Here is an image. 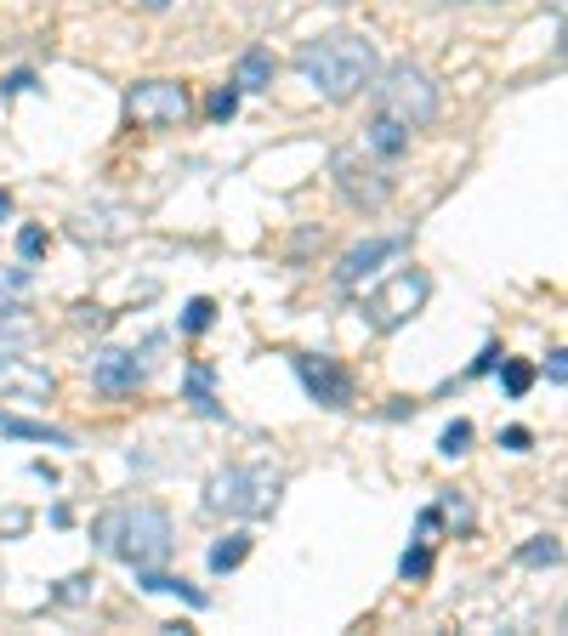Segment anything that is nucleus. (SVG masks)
<instances>
[{
    "instance_id": "1",
    "label": "nucleus",
    "mask_w": 568,
    "mask_h": 636,
    "mask_svg": "<svg viewBox=\"0 0 568 636\" xmlns=\"http://www.w3.org/2000/svg\"><path fill=\"white\" fill-rule=\"evenodd\" d=\"M91 540H97V551L120 557L131 574H137V568H165V563H171V551H177L171 512L154 506V500H125V506H108V512L91 523Z\"/></svg>"
},
{
    "instance_id": "2",
    "label": "nucleus",
    "mask_w": 568,
    "mask_h": 636,
    "mask_svg": "<svg viewBox=\"0 0 568 636\" xmlns=\"http://www.w3.org/2000/svg\"><path fill=\"white\" fill-rule=\"evenodd\" d=\"M375 69H381V57H375V46L364 35H324L296 52V74L319 91L324 103H353L358 91H370Z\"/></svg>"
},
{
    "instance_id": "3",
    "label": "nucleus",
    "mask_w": 568,
    "mask_h": 636,
    "mask_svg": "<svg viewBox=\"0 0 568 636\" xmlns=\"http://www.w3.org/2000/svg\"><path fill=\"white\" fill-rule=\"evenodd\" d=\"M284 472L273 460H250V466H222L205 477V512L211 517H233V523H256L279 506Z\"/></svg>"
},
{
    "instance_id": "4",
    "label": "nucleus",
    "mask_w": 568,
    "mask_h": 636,
    "mask_svg": "<svg viewBox=\"0 0 568 636\" xmlns=\"http://www.w3.org/2000/svg\"><path fill=\"white\" fill-rule=\"evenodd\" d=\"M370 91H375V108L392 114V120H404L409 131H421V125L438 120V86H432V74L415 69V63H387V69H375Z\"/></svg>"
},
{
    "instance_id": "5",
    "label": "nucleus",
    "mask_w": 568,
    "mask_h": 636,
    "mask_svg": "<svg viewBox=\"0 0 568 636\" xmlns=\"http://www.w3.org/2000/svg\"><path fill=\"white\" fill-rule=\"evenodd\" d=\"M432 296V279H426L421 267H398L387 284H375L370 301H364V313H370V330L375 336H392V330H404L409 318L426 307Z\"/></svg>"
},
{
    "instance_id": "6",
    "label": "nucleus",
    "mask_w": 568,
    "mask_h": 636,
    "mask_svg": "<svg viewBox=\"0 0 568 636\" xmlns=\"http://www.w3.org/2000/svg\"><path fill=\"white\" fill-rule=\"evenodd\" d=\"M330 177H336V194L353 211H381L392 199V177L381 171V159H370L364 148H336L330 154Z\"/></svg>"
},
{
    "instance_id": "7",
    "label": "nucleus",
    "mask_w": 568,
    "mask_h": 636,
    "mask_svg": "<svg viewBox=\"0 0 568 636\" xmlns=\"http://www.w3.org/2000/svg\"><path fill=\"white\" fill-rule=\"evenodd\" d=\"M125 114L142 131H177L194 114V97H188L182 80H137V86L125 91Z\"/></svg>"
},
{
    "instance_id": "8",
    "label": "nucleus",
    "mask_w": 568,
    "mask_h": 636,
    "mask_svg": "<svg viewBox=\"0 0 568 636\" xmlns=\"http://www.w3.org/2000/svg\"><path fill=\"white\" fill-rule=\"evenodd\" d=\"M290 364H296V381H302V392L313 398V404H324V409H347V404H353V370H347L341 358H330V353H296Z\"/></svg>"
},
{
    "instance_id": "9",
    "label": "nucleus",
    "mask_w": 568,
    "mask_h": 636,
    "mask_svg": "<svg viewBox=\"0 0 568 636\" xmlns=\"http://www.w3.org/2000/svg\"><path fill=\"white\" fill-rule=\"evenodd\" d=\"M57 392V375L35 358L18 353H0V398H18V404H46Z\"/></svg>"
},
{
    "instance_id": "10",
    "label": "nucleus",
    "mask_w": 568,
    "mask_h": 636,
    "mask_svg": "<svg viewBox=\"0 0 568 636\" xmlns=\"http://www.w3.org/2000/svg\"><path fill=\"white\" fill-rule=\"evenodd\" d=\"M74 239H86V245H120L137 233V211L131 205H97V211H80L69 222Z\"/></svg>"
},
{
    "instance_id": "11",
    "label": "nucleus",
    "mask_w": 568,
    "mask_h": 636,
    "mask_svg": "<svg viewBox=\"0 0 568 636\" xmlns=\"http://www.w3.org/2000/svg\"><path fill=\"white\" fill-rule=\"evenodd\" d=\"M398 256H404V239H364V245H353L336 262V284H341V290H358L375 267H381V262H398Z\"/></svg>"
},
{
    "instance_id": "12",
    "label": "nucleus",
    "mask_w": 568,
    "mask_h": 636,
    "mask_svg": "<svg viewBox=\"0 0 568 636\" xmlns=\"http://www.w3.org/2000/svg\"><path fill=\"white\" fill-rule=\"evenodd\" d=\"M142 381H148V364L125 347H108V353L91 358V387L97 392H137Z\"/></svg>"
},
{
    "instance_id": "13",
    "label": "nucleus",
    "mask_w": 568,
    "mask_h": 636,
    "mask_svg": "<svg viewBox=\"0 0 568 636\" xmlns=\"http://www.w3.org/2000/svg\"><path fill=\"white\" fill-rule=\"evenodd\" d=\"M364 154L381 159V165L404 159V154H409V125H404V120H392V114H381V108H375L370 131H364Z\"/></svg>"
},
{
    "instance_id": "14",
    "label": "nucleus",
    "mask_w": 568,
    "mask_h": 636,
    "mask_svg": "<svg viewBox=\"0 0 568 636\" xmlns=\"http://www.w3.org/2000/svg\"><path fill=\"white\" fill-rule=\"evenodd\" d=\"M273 69H279L273 52H267V46H250V52L239 57V69H233L228 86L239 91V97H245V91H267V86H273Z\"/></svg>"
},
{
    "instance_id": "15",
    "label": "nucleus",
    "mask_w": 568,
    "mask_h": 636,
    "mask_svg": "<svg viewBox=\"0 0 568 636\" xmlns=\"http://www.w3.org/2000/svg\"><path fill=\"white\" fill-rule=\"evenodd\" d=\"M137 585H142V591H165V597H182L188 608H211V597H205L199 585L177 580V574H165V568H137Z\"/></svg>"
},
{
    "instance_id": "16",
    "label": "nucleus",
    "mask_w": 568,
    "mask_h": 636,
    "mask_svg": "<svg viewBox=\"0 0 568 636\" xmlns=\"http://www.w3.org/2000/svg\"><path fill=\"white\" fill-rule=\"evenodd\" d=\"M0 438H23V443H52V449H69V432L63 426H46V421H18V415H6L0 409Z\"/></svg>"
},
{
    "instance_id": "17",
    "label": "nucleus",
    "mask_w": 568,
    "mask_h": 636,
    "mask_svg": "<svg viewBox=\"0 0 568 636\" xmlns=\"http://www.w3.org/2000/svg\"><path fill=\"white\" fill-rule=\"evenodd\" d=\"M211 387H216V370H211V364H194V370H188V381H182V398H188L205 421H222V404H216Z\"/></svg>"
},
{
    "instance_id": "18",
    "label": "nucleus",
    "mask_w": 568,
    "mask_h": 636,
    "mask_svg": "<svg viewBox=\"0 0 568 636\" xmlns=\"http://www.w3.org/2000/svg\"><path fill=\"white\" fill-rule=\"evenodd\" d=\"M250 557V534L245 529H228L222 540L211 546V574H233V568Z\"/></svg>"
},
{
    "instance_id": "19",
    "label": "nucleus",
    "mask_w": 568,
    "mask_h": 636,
    "mask_svg": "<svg viewBox=\"0 0 568 636\" xmlns=\"http://www.w3.org/2000/svg\"><path fill=\"white\" fill-rule=\"evenodd\" d=\"M35 341V318H23V307H0V353L29 347Z\"/></svg>"
},
{
    "instance_id": "20",
    "label": "nucleus",
    "mask_w": 568,
    "mask_h": 636,
    "mask_svg": "<svg viewBox=\"0 0 568 636\" xmlns=\"http://www.w3.org/2000/svg\"><path fill=\"white\" fill-rule=\"evenodd\" d=\"M517 563L523 568H557L563 563V540H557V534H534L529 546H517Z\"/></svg>"
},
{
    "instance_id": "21",
    "label": "nucleus",
    "mask_w": 568,
    "mask_h": 636,
    "mask_svg": "<svg viewBox=\"0 0 568 636\" xmlns=\"http://www.w3.org/2000/svg\"><path fill=\"white\" fill-rule=\"evenodd\" d=\"M211 324H216V301L211 296H194L188 307H182V318H177L182 336H199V330H211Z\"/></svg>"
},
{
    "instance_id": "22",
    "label": "nucleus",
    "mask_w": 568,
    "mask_h": 636,
    "mask_svg": "<svg viewBox=\"0 0 568 636\" xmlns=\"http://www.w3.org/2000/svg\"><path fill=\"white\" fill-rule=\"evenodd\" d=\"M500 381H506L512 398H523V392L534 387V364H523V358H500Z\"/></svg>"
},
{
    "instance_id": "23",
    "label": "nucleus",
    "mask_w": 568,
    "mask_h": 636,
    "mask_svg": "<svg viewBox=\"0 0 568 636\" xmlns=\"http://www.w3.org/2000/svg\"><path fill=\"white\" fill-rule=\"evenodd\" d=\"M398 574H404V580H426V574H432V551H426V540H415V546L398 557Z\"/></svg>"
},
{
    "instance_id": "24",
    "label": "nucleus",
    "mask_w": 568,
    "mask_h": 636,
    "mask_svg": "<svg viewBox=\"0 0 568 636\" xmlns=\"http://www.w3.org/2000/svg\"><path fill=\"white\" fill-rule=\"evenodd\" d=\"M466 443H472V421H455V426H444L438 449H444V455L455 460V455H466Z\"/></svg>"
},
{
    "instance_id": "25",
    "label": "nucleus",
    "mask_w": 568,
    "mask_h": 636,
    "mask_svg": "<svg viewBox=\"0 0 568 636\" xmlns=\"http://www.w3.org/2000/svg\"><path fill=\"white\" fill-rule=\"evenodd\" d=\"M46 245H52V239H46V228H23L18 233V256H23V262H40V256H46Z\"/></svg>"
},
{
    "instance_id": "26",
    "label": "nucleus",
    "mask_w": 568,
    "mask_h": 636,
    "mask_svg": "<svg viewBox=\"0 0 568 636\" xmlns=\"http://www.w3.org/2000/svg\"><path fill=\"white\" fill-rule=\"evenodd\" d=\"M23 290H29V267H12V273L0 279V307H18L12 296H23Z\"/></svg>"
},
{
    "instance_id": "27",
    "label": "nucleus",
    "mask_w": 568,
    "mask_h": 636,
    "mask_svg": "<svg viewBox=\"0 0 568 636\" xmlns=\"http://www.w3.org/2000/svg\"><path fill=\"white\" fill-rule=\"evenodd\" d=\"M233 114H239V91L233 86L211 91V120H233Z\"/></svg>"
},
{
    "instance_id": "28",
    "label": "nucleus",
    "mask_w": 568,
    "mask_h": 636,
    "mask_svg": "<svg viewBox=\"0 0 568 636\" xmlns=\"http://www.w3.org/2000/svg\"><path fill=\"white\" fill-rule=\"evenodd\" d=\"M74 324H80V330H103L108 313H103V307H86V301H80V307H74Z\"/></svg>"
},
{
    "instance_id": "29",
    "label": "nucleus",
    "mask_w": 568,
    "mask_h": 636,
    "mask_svg": "<svg viewBox=\"0 0 568 636\" xmlns=\"http://www.w3.org/2000/svg\"><path fill=\"white\" fill-rule=\"evenodd\" d=\"M500 358H506V353H500V347H483V353H478V364L466 370V381H472V375H489V370H495V364H500Z\"/></svg>"
},
{
    "instance_id": "30",
    "label": "nucleus",
    "mask_w": 568,
    "mask_h": 636,
    "mask_svg": "<svg viewBox=\"0 0 568 636\" xmlns=\"http://www.w3.org/2000/svg\"><path fill=\"white\" fill-rule=\"evenodd\" d=\"M500 443H506V449H529L534 432H529V426H506V432H500Z\"/></svg>"
},
{
    "instance_id": "31",
    "label": "nucleus",
    "mask_w": 568,
    "mask_h": 636,
    "mask_svg": "<svg viewBox=\"0 0 568 636\" xmlns=\"http://www.w3.org/2000/svg\"><path fill=\"white\" fill-rule=\"evenodd\" d=\"M546 375H551V387H563V381H568V353H551L546 358Z\"/></svg>"
},
{
    "instance_id": "32",
    "label": "nucleus",
    "mask_w": 568,
    "mask_h": 636,
    "mask_svg": "<svg viewBox=\"0 0 568 636\" xmlns=\"http://www.w3.org/2000/svg\"><path fill=\"white\" fill-rule=\"evenodd\" d=\"M29 86H35V69H18V74L0 80V91H29Z\"/></svg>"
},
{
    "instance_id": "33",
    "label": "nucleus",
    "mask_w": 568,
    "mask_h": 636,
    "mask_svg": "<svg viewBox=\"0 0 568 636\" xmlns=\"http://www.w3.org/2000/svg\"><path fill=\"white\" fill-rule=\"evenodd\" d=\"M29 529V512H6L0 517V534H23Z\"/></svg>"
},
{
    "instance_id": "34",
    "label": "nucleus",
    "mask_w": 568,
    "mask_h": 636,
    "mask_svg": "<svg viewBox=\"0 0 568 636\" xmlns=\"http://www.w3.org/2000/svg\"><path fill=\"white\" fill-rule=\"evenodd\" d=\"M86 574H80V580H63V591H57V597H63V602H80V597H86Z\"/></svg>"
},
{
    "instance_id": "35",
    "label": "nucleus",
    "mask_w": 568,
    "mask_h": 636,
    "mask_svg": "<svg viewBox=\"0 0 568 636\" xmlns=\"http://www.w3.org/2000/svg\"><path fill=\"white\" fill-rule=\"evenodd\" d=\"M387 415H392V421H404V415H415V404H409V398H392Z\"/></svg>"
},
{
    "instance_id": "36",
    "label": "nucleus",
    "mask_w": 568,
    "mask_h": 636,
    "mask_svg": "<svg viewBox=\"0 0 568 636\" xmlns=\"http://www.w3.org/2000/svg\"><path fill=\"white\" fill-rule=\"evenodd\" d=\"M6 216H12V194H6V188H0V222H6Z\"/></svg>"
},
{
    "instance_id": "37",
    "label": "nucleus",
    "mask_w": 568,
    "mask_h": 636,
    "mask_svg": "<svg viewBox=\"0 0 568 636\" xmlns=\"http://www.w3.org/2000/svg\"><path fill=\"white\" fill-rule=\"evenodd\" d=\"M142 6H148V12H165V6H171V0H142Z\"/></svg>"
},
{
    "instance_id": "38",
    "label": "nucleus",
    "mask_w": 568,
    "mask_h": 636,
    "mask_svg": "<svg viewBox=\"0 0 568 636\" xmlns=\"http://www.w3.org/2000/svg\"><path fill=\"white\" fill-rule=\"evenodd\" d=\"M438 6H466V0H438Z\"/></svg>"
}]
</instances>
